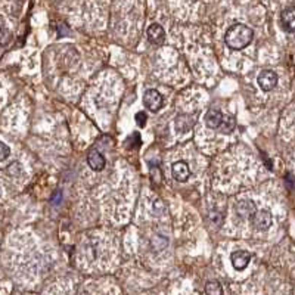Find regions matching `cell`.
<instances>
[{"label":"cell","mask_w":295,"mask_h":295,"mask_svg":"<svg viewBox=\"0 0 295 295\" xmlns=\"http://www.w3.org/2000/svg\"><path fill=\"white\" fill-rule=\"evenodd\" d=\"M252 225L257 230H269L270 226L273 223V219H272V214L267 211V209H260L254 214V217L251 219Z\"/></svg>","instance_id":"cell-5"},{"label":"cell","mask_w":295,"mask_h":295,"mask_svg":"<svg viewBox=\"0 0 295 295\" xmlns=\"http://www.w3.org/2000/svg\"><path fill=\"white\" fill-rule=\"evenodd\" d=\"M87 162H89V165H90V168L93 172H102L105 168V165H106V161H105L104 155L99 151H96V149L89 152Z\"/></svg>","instance_id":"cell-10"},{"label":"cell","mask_w":295,"mask_h":295,"mask_svg":"<svg viewBox=\"0 0 295 295\" xmlns=\"http://www.w3.org/2000/svg\"><path fill=\"white\" fill-rule=\"evenodd\" d=\"M235 125H236V121H235V118L232 117V115H225V120L222 122V125H220V132L222 133H232L233 130H235Z\"/></svg>","instance_id":"cell-13"},{"label":"cell","mask_w":295,"mask_h":295,"mask_svg":"<svg viewBox=\"0 0 295 295\" xmlns=\"http://www.w3.org/2000/svg\"><path fill=\"white\" fill-rule=\"evenodd\" d=\"M205 294L208 295H222L223 294V288L217 280H209L205 285Z\"/></svg>","instance_id":"cell-14"},{"label":"cell","mask_w":295,"mask_h":295,"mask_svg":"<svg viewBox=\"0 0 295 295\" xmlns=\"http://www.w3.org/2000/svg\"><path fill=\"white\" fill-rule=\"evenodd\" d=\"M162 104H164V99L161 96V93L155 90V89H149L145 92L143 95V105L145 108H148L149 111L152 112H156L162 108Z\"/></svg>","instance_id":"cell-2"},{"label":"cell","mask_w":295,"mask_h":295,"mask_svg":"<svg viewBox=\"0 0 295 295\" xmlns=\"http://www.w3.org/2000/svg\"><path fill=\"white\" fill-rule=\"evenodd\" d=\"M146 120H148V115L145 112H138L136 114V124L139 127H145L146 125Z\"/></svg>","instance_id":"cell-15"},{"label":"cell","mask_w":295,"mask_h":295,"mask_svg":"<svg viewBox=\"0 0 295 295\" xmlns=\"http://www.w3.org/2000/svg\"><path fill=\"white\" fill-rule=\"evenodd\" d=\"M251 259H252V256H251L248 251H242V249H239V251H233V252L230 254L232 266H233V269H235V270H238V272L245 270V269L248 267V264L251 263Z\"/></svg>","instance_id":"cell-4"},{"label":"cell","mask_w":295,"mask_h":295,"mask_svg":"<svg viewBox=\"0 0 295 295\" xmlns=\"http://www.w3.org/2000/svg\"><path fill=\"white\" fill-rule=\"evenodd\" d=\"M193 124H195V121H193V118H192L191 115L182 114V115H179L176 118V130L180 132V133H186V132H189L193 127Z\"/></svg>","instance_id":"cell-12"},{"label":"cell","mask_w":295,"mask_h":295,"mask_svg":"<svg viewBox=\"0 0 295 295\" xmlns=\"http://www.w3.org/2000/svg\"><path fill=\"white\" fill-rule=\"evenodd\" d=\"M282 28L288 33H295V6H289L280 14Z\"/></svg>","instance_id":"cell-6"},{"label":"cell","mask_w":295,"mask_h":295,"mask_svg":"<svg viewBox=\"0 0 295 295\" xmlns=\"http://www.w3.org/2000/svg\"><path fill=\"white\" fill-rule=\"evenodd\" d=\"M148 38H149V41L152 43V45H156V46H161L162 43H164V40H165V31H164V28L159 25V24H152V25H149V28H148Z\"/></svg>","instance_id":"cell-9"},{"label":"cell","mask_w":295,"mask_h":295,"mask_svg":"<svg viewBox=\"0 0 295 295\" xmlns=\"http://www.w3.org/2000/svg\"><path fill=\"white\" fill-rule=\"evenodd\" d=\"M257 83H259L261 90L270 92L278 85V74L272 70H264L263 72H260V75L257 78Z\"/></svg>","instance_id":"cell-3"},{"label":"cell","mask_w":295,"mask_h":295,"mask_svg":"<svg viewBox=\"0 0 295 295\" xmlns=\"http://www.w3.org/2000/svg\"><path fill=\"white\" fill-rule=\"evenodd\" d=\"M8 35H9V33H8V31H6V28L3 27V40H2V45H3V46L8 43Z\"/></svg>","instance_id":"cell-17"},{"label":"cell","mask_w":295,"mask_h":295,"mask_svg":"<svg viewBox=\"0 0 295 295\" xmlns=\"http://www.w3.org/2000/svg\"><path fill=\"white\" fill-rule=\"evenodd\" d=\"M0 149H2V161H5L8 156H9V154H11V151H9V148L6 146V143H0Z\"/></svg>","instance_id":"cell-16"},{"label":"cell","mask_w":295,"mask_h":295,"mask_svg":"<svg viewBox=\"0 0 295 295\" xmlns=\"http://www.w3.org/2000/svg\"><path fill=\"white\" fill-rule=\"evenodd\" d=\"M172 174H173L174 180H177V182H186L192 174L191 168H189V164L185 162V161L174 162L173 167H172Z\"/></svg>","instance_id":"cell-7"},{"label":"cell","mask_w":295,"mask_h":295,"mask_svg":"<svg viewBox=\"0 0 295 295\" xmlns=\"http://www.w3.org/2000/svg\"><path fill=\"white\" fill-rule=\"evenodd\" d=\"M236 213L239 217H242L245 220H251L254 217V214L257 213V208H256V204L249 199H242L236 204Z\"/></svg>","instance_id":"cell-8"},{"label":"cell","mask_w":295,"mask_h":295,"mask_svg":"<svg viewBox=\"0 0 295 295\" xmlns=\"http://www.w3.org/2000/svg\"><path fill=\"white\" fill-rule=\"evenodd\" d=\"M254 38V31L243 24H235L227 28L225 34V43L232 51H242L251 45Z\"/></svg>","instance_id":"cell-1"},{"label":"cell","mask_w":295,"mask_h":295,"mask_svg":"<svg viewBox=\"0 0 295 295\" xmlns=\"http://www.w3.org/2000/svg\"><path fill=\"white\" fill-rule=\"evenodd\" d=\"M223 120H225V115L219 109H209L205 115V124L213 130H219Z\"/></svg>","instance_id":"cell-11"}]
</instances>
